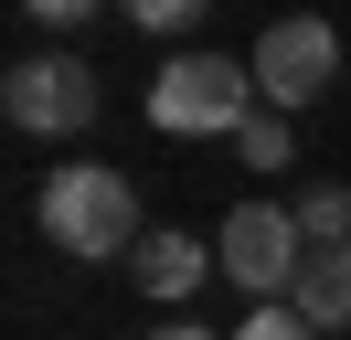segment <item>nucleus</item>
I'll return each instance as SVG.
<instances>
[{"mask_svg":"<svg viewBox=\"0 0 351 340\" xmlns=\"http://www.w3.org/2000/svg\"><path fill=\"white\" fill-rule=\"evenodd\" d=\"M128 266H138V287H149V298H192V287H202V276H213V266H223V255H213V245H202V234H171V223H160V234H149V245H138V255H128Z\"/></svg>","mask_w":351,"mask_h":340,"instance_id":"423d86ee","label":"nucleus"},{"mask_svg":"<svg viewBox=\"0 0 351 340\" xmlns=\"http://www.w3.org/2000/svg\"><path fill=\"white\" fill-rule=\"evenodd\" d=\"M213 255H223L234 287H256L266 308H287V287H298V266H308V234H298L287 202H234L223 234H213Z\"/></svg>","mask_w":351,"mask_h":340,"instance_id":"7ed1b4c3","label":"nucleus"},{"mask_svg":"<svg viewBox=\"0 0 351 340\" xmlns=\"http://www.w3.org/2000/svg\"><path fill=\"white\" fill-rule=\"evenodd\" d=\"M149 340H223V330H202V319H171V330H149Z\"/></svg>","mask_w":351,"mask_h":340,"instance_id":"f8f14e48","label":"nucleus"},{"mask_svg":"<svg viewBox=\"0 0 351 340\" xmlns=\"http://www.w3.org/2000/svg\"><path fill=\"white\" fill-rule=\"evenodd\" d=\"M128 21H138V32H192L202 0H128Z\"/></svg>","mask_w":351,"mask_h":340,"instance_id":"9d476101","label":"nucleus"},{"mask_svg":"<svg viewBox=\"0 0 351 340\" xmlns=\"http://www.w3.org/2000/svg\"><path fill=\"white\" fill-rule=\"evenodd\" d=\"M287 212H298V234H308V255H330V245H351V191H341V181H308V191H298V202H287Z\"/></svg>","mask_w":351,"mask_h":340,"instance_id":"6e6552de","label":"nucleus"},{"mask_svg":"<svg viewBox=\"0 0 351 340\" xmlns=\"http://www.w3.org/2000/svg\"><path fill=\"white\" fill-rule=\"evenodd\" d=\"M234 340H319V330H308V319L298 308H256V319H245V330Z\"/></svg>","mask_w":351,"mask_h":340,"instance_id":"9b49d317","label":"nucleus"},{"mask_svg":"<svg viewBox=\"0 0 351 340\" xmlns=\"http://www.w3.org/2000/svg\"><path fill=\"white\" fill-rule=\"evenodd\" d=\"M0 117L22 127V138H75V127L96 117V64H75V53H22L11 75H0Z\"/></svg>","mask_w":351,"mask_h":340,"instance_id":"39448f33","label":"nucleus"},{"mask_svg":"<svg viewBox=\"0 0 351 340\" xmlns=\"http://www.w3.org/2000/svg\"><path fill=\"white\" fill-rule=\"evenodd\" d=\"M256 106H266V96H256V64L202 53V42L149 75V127H160V138H234Z\"/></svg>","mask_w":351,"mask_h":340,"instance_id":"f03ea898","label":"nucleus"},{"mask_svg":"<svg viewBox=\"0 0 351 340\" xmlns=\"http://www.w3.org/2000/svg\"><path fill=\"white\" fill-rule=\"evenodd\" d=\"M287 308H298L308 330H351V245L308 255V266H298V287H287Z\"/></svg>","mask_w":351,"mask_h":340,"instance_id":"0eeeda50","label":"nucleus"},{"mask_svg":"<svg viewBox=\"0 0 351 340\" xmlns=\"http://www.w3.org/2000/svg\"><path fill=\"white\" fill-rule=\"evenodd\" d=\"M234 149H245L256 170H287V149H298V138H287V117H277V106H256V117L234 127Z\"/></svg>","mask_w":351,"mask_h":340,"instance_id":"1a4fd4ad","label":"nucleus"},{"mask_svg":"<svg viewBox=\"0 0 351 340\" xmlns=\"http://www.w3.org/2000/svg\"><path fill=\"white\" fill-rule=\"evenodd\" d=\"M256 96L277 106V117H298V106H319L330 85H341V32L330 21H308V11H287V21H266L256 32Z\"/></svg>","mask_w":351,"mask_h":340,"instance_id":"20e7f679","label":"nucleus"},{"mask_svg":"<svg viewBox=\"0 0 351 340\" xmlns=\"http://www.w3.org/2000/svg\"><path fill=\"white\" fill-rule=\"evenodd\" d=\"M43 234L75 255V266H107V255H138L149 234H138V191H128V170H107V160H64L43 181Z\"/></svg>","mask_w":351,"mask_h":340,"instance_id":"f257e3e1","label":"nucleus"}]
</instances>
